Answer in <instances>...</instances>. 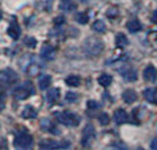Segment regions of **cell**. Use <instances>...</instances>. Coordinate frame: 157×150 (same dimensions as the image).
Segmentation results:
<instances>
[{
  "mask_svg": "<svg viewBox=\"0 0 157 150\" xmlns=\"http://www.w3.org/2000/svg\"><path fill=\"white\" fill-rule=\"evenodd\" d=\"M128 44H129V39L123 33H118L115 35V45H117V47H124Z\"/></svg>",
  "mask_w": 157,
  "mask_h": 150,
  "instance_id": "20",
  "label": "cell"
},
{
  "mask_svg": "<svg viewBox=\"0 0 157 150\" xmlns=\"http://www.w3.org/2000/svg\"><path fill=\"white\" fill-rule=\"evenodd\" d=\"M143 77L144 79L148 82H154L157 79V71L156 69L154 68L153 66H148L144 69L143 72Z\"/></svg>",
  "mask_w": 157,
  "mask_h": 150,
  "instance_id": "10",
  "label": "cell"
},
{
  "mask_svg": "<svg viewBox=\"0 0 157 150\" xmlns=\"http://www.w3.org/2000/svg\"><path fill=\"white\" fill-rule=\"evenodd\" d=\"M7 33L8 35L10 36L13 39H19V36H21V27H19V25H18V23L15 19H13L11 21V23L9 24V27H8L7 29Z\"/></svg>",
  "mask_w": 157,
  "mask_h": 150,
  "instance_id": "9",
  "label": "cell"
},
{
  "mask_svg": "<svg viewBox=\"0 0 157 150\" xmlns=\"http://www.w3.org/2000/svg\"><path fill=\"white\" fill-rule=\"evenodd\" d=\"M104 50V43L96 37H87L84 42V51L87 55L97 57Z\"/></svg>",
  "mask_w": 157,
  "mask_h": 150,
  "instance_id": "1",
  "label": "cell"
},
{
  "mask_svg": "<svg viewBox=\"0 0 157 150\" xmlns=\"http://www.w3.org/2000/svg\"><path fill=\"white\" fill-rule=\"evenodd\" d=\"M51 81H52V78L51 76L49 75H42L40 76L39 78V87L41 90H45L51 85Z\"/></svg>",
  "mask_w": 157,
  "mask_h": 150,
  "instance_id": "18",
  "label": "cell"
},
{
  "mask_svg": "<svg viewBox=\"0 0 157 150\" xmlns=\"http://www.w3.org/2000/svg\"><path fill=\"white\" fill-rule=\"evenodd\" d=\"M56 57V50L52 45L44 44L41 49V58L47 61H52Z\"/></svg>",
  "mask_w": 157,
  "mask_h": 150,
  "instance_id": "8",
  "label": "cell"
},
{
  "mask_svg": "<svg viewBox=\"0 0 157 150\" xmlns=\"http://www.w3.org/2000/svg\"><path fill=\"white\" fill-rule=\"evenodd\" d=\"M36 116H37V112L31 105H26L25 108L21 112V118H35Z\"/></svg>",
  "mask_w": 157,
  "mask_h": 150,
  "instance_id": "17",
  "label": "cell"
},
{
  "mask_svg": "<svg viewBox=\"0 0 157 150\" xmlns=\"http://www.w3.org/2000/svg\"><path fill=\"white\" fill-rule=\"evenodd\" d=\"M150 148H151V149L157 150V138H156V139H154L153 141H151V144H150Z\"/></svg>",
  "mask_w": 157,
  "mask_h": 150,
  "instance_id": "34",
  "label": "cell"
},
{
  "mask_svg": "<svg viewBox=\"0 0 157 150\" xmlns=\"http://www.w3.org/2000/svg\"><path fill=\"white\" fill-rule=\"evenodd\" d=\"M122 73V77L124 78V80L129 82H133L136 81L137 78H138V75H137V70H135L133 68H129L127 70H124Z\"/></svg>",
  "mask_w": 157,
  "mask_h": 150,
  "instance_id": "16",
  "label": "cell"
},
{
  "mask_svg": "<svg viewBox=\"0 0 157 150\" xmlns=\"http://www.w3.org/2000/svg\"><path fill=\"white\" fill-rule=\"evenodd\" d=\"M76 21H78L79 24L85 25V24H87V21H88V15L85 14V13H78V14L76 15Z\"/></svg>",
  "mask_w": 157,
  "mask_h": 150,
  "instance_id": "26",
  "label": "cell"
},
{
  "mask_svg": "<svg viewBox=\"0 0 157 150\" xmlns=\"http://www.w3.org/2000/svg\"><path fill=\"white\" fill-rule=\"evenodd\" d=\"M95 136H96V132H95V128H94L93 124H87L82 130V139H80V143H82V147H87L90 146V143L93 142L94 139H95Z\"/></svg>",
  "mask_w": 157,
  "mask_h": 150,
  "instance_id": "6",
  "label": "cell"
},
{
  "mask_svg": "<svg viewBox=\"0 0 157 150\" xmlns=\"http://www.w3.org/2000/svg\"><path fill=\"white\" fill-rule=\"evenodd\" d=\"M59 97H60V90L58 89V88H52V89L48 90L47 93V102L49 104H54L57 103V100L59 99Z\"/></svg>",
  "mask_w": 157,
  "mask_h": 150,
  "instance_id": "15",
  "label": "cell"
},
{
  "mask_svg": "<svg viewBox=\"0 0 157 150\" xmlns=\"http://www.w3.org/2000/svg\"><path fill=\"white\" fill-rule=\"evenodd\" d=\"M87 106H88V108H90V110H96V108H98L100 104L97 103V102H95V100H88V102H87Z\"/></svg>",
  "mask_w": 157,
  "mask_h": 150,
  "instance_id": "31",
  "label": "cell"
},
{
  "mask_svg": "<svg viewBox=\"0 0 157 150\" xmlns=\"http://www.w3.org/2000/svg\"><path fill=\"white\" fill-rule=\"evenodd\" d=\"M77 99H78V95L76 93H74V92H69V93H67V95H66V100L70 104L76 103Z\"/></svg>",
  "mask_w": 157,
  "mask_h": 150,
  "instance_id": "27",
  "label": "cell"
},
{
  "mask_svg": "<svg viewBox=\"0 0 157 150\" xmlns=\"http://www.w3.org/2000/svg\"><path fill=\"white\" fill-rule=\"evenodd\" d=\"M34 94H35V88L31 81H24L13 90V96L17 100H24Z\"/></svg>",
  "mask_w": 157,
  "mask_h": 150,
  "instance_id": "2",
  "label": "cell"
},
{
  "mask_svg": "<svg viewBox=\"0 0 157 150\" xmlns=\"http://www.w3.org/2000/svg\"><path fill=\"white\" fill-rule=\"evenodd\" d=\"M24 44L29 49H34L36 47V44H37V41L33 36H27V37L24 39Z\"/></svg>",
  "mask_w": 157,
  "mask_h": 150,
  "instance_id": "25",
  "label": "cell"
},
{
  "mask_svg": "<svg viewBox=\"0 0 157 150\" xmlns=\"http://www.w3.org/2000/svg\"><path fill=\"white\" fill-rule=\"evenodd\" d=\"M14 144L16 148L21 149H29L33 146V137L25 131H19L15 136Z\"/></svg>",
  "mask_w": 157,
  "mask_h": 150,
  "instance_id": "5",
  "label": "cell"
},
{
  "mask_svg": "<svg viewBox=\"0 0 157 150\" xmlns=\"http://www.w3.org/2000/svg\"><path fill=\"white\" fill-rule=\"evenodd\" d=\"M112 76L111 75H107V73H103V75H101L98 78H97V81L100 84L101 86H103V87H109V86L112 84Z\"/></svg>",
  "mask_w": 157,
  "mask_h": 150,
  "instance_id": "21",
  "label": "cell"
},
{
  "mask_svg": "<svg viewBox=\"0 0 157 150\" xmlns=\"http://www.w3.org/2000/svg\"><path fill=\"white\" fill-rule=\"evenodd\" d=\"M92 28L96 33H104L106 31V26L103 21H94V24L92 25Z\"/></svg>",
  "mask_w": 157,
  "mask_h": 150,
  "instance_id": "24",
  "label": "cell"
},
{
  "mask_svg": "<svg viewBox=\"0 0 157 150\" xmlns=\"http://www.w3.org/2000/svg\"><path fill=\"white\" fill-rule=\"evenodd\" d=\"M106 15L111 18V19H114V18H117V16L119 15V10L117 9V8H111V9H109Z\"/></svg>",
  "mask_w": 157,
  "mask_h": 150,
  "instance_id": "29",
  "label": "cell"
},
{
  "mask_svg": "<svg viewBox=\"0 0 157 150\" xmlns=\"http://www.w3.org/2000/svg\"><path fill=\"white\" fill-rule=\"evenodd\" d=\"M41 129L45 132H50V133H54V132H59L56 128V125L52 123L50 118H43L41 121Z\"/></svg>",
  "mask_w": 157,
  "mask_h": 150,
  "instance_id": "12",
  "label": "cell"
},
{
  "mask_svg": "<svg viewBox=\"0 0 157 150\" xmlns=\"http://www.w3.org/2000/svg\"><path fill=\"white\" fill-rule=\"evenodd\" d=\"M18 79L19 77L15 70L10 68L4 69L2 71H0V87H2V88L10 87L18 81Z\"/></svg>",
  "mask_w": 157,
  "mask_h": 150,
  "instance_id": "3",
  "label": "cell"
},
{
  "mask_svg": "<svg viewBox=\"0 0 157 150\" xmlns=\"http://www.w3.org/2000/svg\"><path fill=\"white\" fill-rule=\"evenodd\" d=\"M128 113L124 111V110H122V108H119L117 111L114 112V114H113V120L117 124H123L125 122L128 121Z\"/></svg>",
  "mask_w": 157,
  "mask_h": 150,
  "instance_id": "11",
  "label": "cell"
},
{
  "mask_svg": "<svg viewBox=\"0 0 157 150\" xmlns=\"http://www.w3.org/2000/svg\"><path fill=\"white\" fill-rule=\"evenodd\" d=\"M122 98H123V100H124V103L132 104L137 100L138 95H137V93L133 89H127L123 92V94H122Z\"/></svg>",
  "mask_w": 157,
  "mask_h": 150,
  "instance_id": "13",
  "label": "cell"
},
{
  "mask_svg": "<svg viewBox=\"0 0 157 150\" xmlns=\"http://www.w3.org/2000/svg\"><path fill=\"white\" fill-rule=\"evenodd\" d=\"M64 23H66V19H64L63 16H58L57 18H54V21H53V24L56 26H61V25H63Z\"/></svg>",
  "mask_w": 157,
  "mask_h": 150,
  "instance_id": "30",
  "label": "cell"
},
{
  "mask_svg": "<svg viewBox=\"0 0 157 150\" xmlns=\"http://www.w3.org/2000/svg\"><path fill=\"white\" fill-rule=\"evenodd\" d=\"M98 122H100V124L102 125H106L109 124V122H110V116L107 113H102V114L98 115Z\"/></svg>",
  "mask_w": 157,
  "mask_h": 150,
  "instance_id": "28",
  "label": "cell"
},
{
  "mask_svg": "<svg viewBox=\"0 0 157 150\" xmlns=\"http://www.w3.org/2000/svg\"><path fill=\"white\" fill-rule=\"evenodd\" d=\"M151 21L157 24V9L153 13V16H151Z\"/></svg>",
  "mask_w": 157,
  "mask_h": 150,
  "instance_id": "33",
  "label": "cell"
},
{
  "mask_svg": "<svg viewBox=\"0 0 157 150\" xmlns=\"http://www.w3.org/2000/svg\"><path fill=\"white\" fill-rule=\"evenodd\" d=\"M5 106H6V96L4 94H0V112L4 111Z\"/></svg>",
  "mask_w": 157,
  "mask_h": 150,
  "instance_id": "32",
  "label": "cell"
},
{
  "mask_svg": "<svg viewBox=\"0 0 157 150\" xmlns=\"http://www.w3.org/2000/svg\"><path fill=\"white\" fill-rule=\"evenodd\" d=\"M141 24H140V21H138V19H131L130 21H128L127 23V28H128V31L130 33H137L139 32L140 29H141Z\"/></svg>",
  "mask_w": 157,
  "mask_h": 150,
  "instance_id": "19",
  "label": "cell"
},
{
  "mask_svg": "<svg viewBox=\"0 0 157 150\" xmlns=\"http://www.w3.org/2000/svg\"><path fill=\"white\" fill-rule=\"evenodd\" d=\"M75 4L72 2V0H61L60 2V9L63 11H71L75 8Z\"/></svg>",
  "mask_w": 157,
  "mask_h": 150,
  "instance_id": "23",
  "label": "cell"
},
{
  "mask_svg": "<svg viewBox=\"0 0 157 150\" xmlns=\"http://www.w3.org/2000/svg\"><path fill=\"white\" fill-rule=\"evenodd\" d=\"M1 18H2V13L0 11V21H1Z\"/></svg>",
  "mask_w": 157,
  "mask_h": 150,
  "instance_id": "35",
  "label": "cell"
},
{
  "mask_svg": "<svg viewBox=\"0 0 157 150\" xmlns=\"http://www.w3.org/2000/svg\"><path fill=\"white\" fill-rule=\"evenodd\" d=\"M57 118L61 124L66 125V126H77L80 123L79 116L71 111H63L61 113H58Z\"/></svg>",
  "mask_w": 157,
  "mask_h": 150,
  "instance_id": "4",
  "label": "cell"
},
{
  "mask_svg": "<svg viewBox=\"0 0 157 150\" xmlns=\"http://www.w3.org/2000/svg\"><path fill=\"white\" fill-rule=\"evenodd\" d=\"M144 97L149 103L157 104V89L156 88H147L144 90Z\"/></svg>",
  "mask_w": 157,
  "mask_h": 150,
  "instance_id": "14",
  "label": "cell"
},
{
  "mask_svg": "<svg viewBox=\"0 0 157 150\" xmlns=\"http://www.w3.org/2000/svg\"><path fill=\"white\" fill-rule=\"evenodd\" d=\"M40 148L41 149H62L68 148L70 146L69 141H57V140L45 139L40 141Z\"/></svg>",
  "mask_w": 157,
  "mask_h": 150,
  "instance_id": "7",
  "label": "cell"
},
{
  "mask_svg": "<svg viewBox=\"0 0 157 150\" xmlns=\"http://www.w3.org/2000/svg\"><path fill=\"white\" fill-rule=\"evenodd\" d=\"M80 82H82V79H80V77H78V76L72 75L66 78V84L68 86H70V87H78V86L80 85Z\"/></svg>",
  "mask_w": 157,
  "mask_h": 150,
  "instance_id": "22",
  "label": "cell"
}]
</instances>
